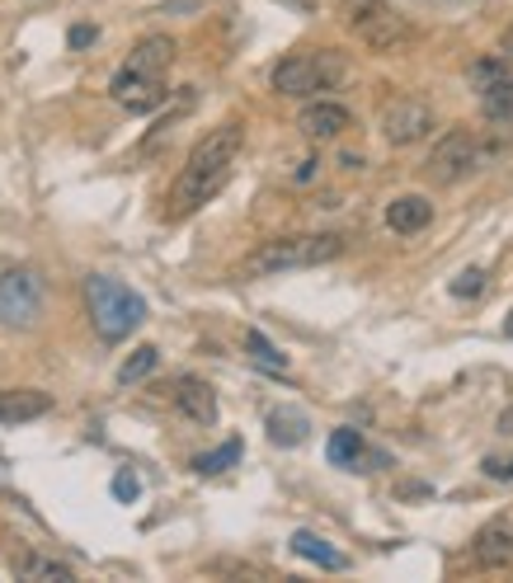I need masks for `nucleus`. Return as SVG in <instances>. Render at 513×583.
Instances as JSON below:
<instances>
[{
    "mask_svg": "<svg viewBox=\"0 0 513 583\" xmlns=\"http://www.w3.org/2000/svg\"><path fill=\"white\" fill-rule=\"evenodd\" d=\"M471 90L481 95V114L494 128H513V71L504 57H481L471 66Z\"/></svg>",
    "mask_w": 513,
    "mask_h": 583,
    "instance_id": "6e6552de",
    "label": "nucleus"
},
{
    "mask_svg": "<svg viewBox=\"0 0 513 583\" xmlns=\"http://www.w3.org/2000/svg\"><path fill=\"white\" fill-rule=\"evenodd\" d=\"M485 475L490 481H513V456H485Z\"/></svg>",
    "mask_w": 513,
    "mask_h": 583,
    "instance_id": "393cba45",
    "label": "nucleus"
},
{
    "mask_svg": "<svg viewBox=\"0 0 513 583\" xmlns=\"http://www.w3.org/2000/svg\"><path fill=\"white\" fill-rule=\"evenodd\" d=\"M43 315V278L33 269H6L0 273V325L6 330H33Z\"/></svg>",
    "mask_w": 513,
    "mask_h": 583,
    "instance_id": "0eeeda50",
    "label": "nucleus"
},
{
    "mask_svg": "<svg viewBox=\"0 0 513 583\" xmlns=\"http://www.w3.org/2000/svg\"><path fill=\"white\" fill-rule=\"evenodd\" d=\"M85 306H90V321L99 330V339H128V334L147 321V302L128 288V282H118L109 273H90L85 278Z\"/></svg>",
    "mask_w": 513,
    "mask_h": 583,
    "instance_id": "20e7f679",
    "label": "nucleus"
},
{
    "mask_svg": "<svg viewBox=\"0 0 513 583\" xmlns=\"http://www.w3.org/2000/svg\"><path fill=\"white\" fill-rule=\"evenodd\" d=\"M509 52H513V39H509Z\"/></svg>",
    "mask_w": 513,
    "mask_h": 583,
    "instance_id": "cd10ccee",
    "label": "nucleus"
},
{
    "mask_svg": "<svg viewBox=\"0 0 513 583\" xmlns=\"http://www.w3.org/2000/svg\"><path fill=\"white\" fill-rule=\"evenodd\" d=\"M156 363H161V348H156V344L132 348V353H128V363L118 367V386H137L141 377H151V373H156Z\"/></svg>",
    "mask_w": 513,
    "mask_h": 583,
    "instance_id": "aec40b11",
    "label": "nucleus"
},
{
    "mask_svg": "<svg viewBox=\"0 0 513 583\" xmlns=\"http://www.w3.org/2000/svg\"><path fill=\"white\" fill-rule=\"evenodd\" d=\"M114 494H118V499H122V504H132V499H137V494H141V481H137V475H132V471H118V475H114Z\"/></svg>",
    "mask_w": 513,
    "mask_h": 583,
    "instance_id": "b1692460",
    "label": "nucleus"
},
{
    "mask_svg": "<svg viewBox=\"0 0 513 583\" xmlns=\"http://www.w3.org/2000/svg\"><path fill=\"white\" fill-rule=\"evenodd\" d=\"M382 132L392 147H415V141H424L434 132V109L424 99H396L386 104L382 114Z\"/></svg>",
    "mask_w": 513,
    "mask_h": 583,
    "instance_id": "9d476101",
    "label": "nucleus"
},
{
    "mask_svg": "<svg viewBox=\"0 0 513 583\" xmlns=\"http://www.w3.org/2000/svg\"><path fill=\"white\" fill-rule=\"evenodd\" d=\"M353 33L373 47V52H396L410 43V24L400 20V14H392L382 6V0H353V14H349Z\"/></svg>",
    "mask_w": 513,
    "mask_h": 583,
    "instance_id": "1a4fd4ad",
    "label": "nucleus"
},
{
    "mask_svg": "<svg viewBox=\"0 0 513 583\" xmlns=\"http://www.w3.org/2000/svg\"><path fill=\"white\" fill-rule=\"evenodd\" d=\"M471 560L475 570H504V564H513V522L490 518L471 541Z\"/></svg>",
    "mask_w": 513,
    "mask_h": 583,
    "instance_id": "9b49d317",
    "label": "nucleus"
},
{
    "mask_svg": "<svg viewBox=\"0 0 513 583\" xmlns=\"http://www.w3.org/2000/svg\"><path fill=\"white\" fill-rule=\"evenodd\" d=\"M14 574H20V579H52V583L76 579V574H71V564L47 560V555H20V560H14Z\"/></svg>",
    "mask_w": 513,
    "mask_h": 583,
    "instance_id": "6ab92c4d",
    "label": "nucleus"
},
{
    "mask_svg": "<svg viewBox=\"0 0 513 583\" xmlns=\"http://www.w3.org/2000/svg\"><path fill=\"white\" fill-rule=\"evenodd\" d=\"M297 128H302L307 141H334V137H344L353 128V114L344 109V104H334V99H316V104L302 109Z\"/></svg>",
    "mask_w": 513,
    "mask_h": 583,
    "instance_id": "f8f14e48",
    "label": "nucleus"
},
{
    "mask_svg": "<svg viewBox=\"0 0 513 583\" xmlns=\"http://www.w3.org/2000/svg\"><path fill=\"white\" fill-rule=\"evenodd\" d=\"M174 410L207 429V423H217V391L199 377H180L174 381Z\"/></svg>",
    "mask_w": 513,
    "mask_h": 583,
    "instance_id": "4468645a",
    "label": "nucleus"
},
{
    "mask_svg": "<svg viewBox=\"0 0 513 583\" xmlns=\"http://www.w3.org/2000/svg\"><path fill=\"white\" fill-rule=\"evenodd\" d=\"M325 456H330V466H344V471H373L386 462L382 452H367L359 429H334L325 443Z\"/></svg>",
    "mask_w": 513,
    "mask_h": 583,
    "instance_id": "ddd939ff",
    "label": "nucleus"
},
{
    "mask_svg": "<svg viewBox=\"0 0 513 583\" xmlns=\"http://www.w3.org/2000/svg\"><path fill=\"white\" fill-rule=\"evenodd\" d=\"M174 66V39L165 33H151V39H141L128 62L118 66V76L109 85V95L122 104L128 114H151L165 104V71Z\"/></svg>",
    "mask_w": 513,
    "mask_h": 583,
    "instance_id": "f03ea898",
    "label": "nucleus"
},
{
    "mask_svg": "<svg viewBox=\"0 0 513 583\" xmlns=\"http://www.w3.org/2000/svg\"><path fill=\"white\" fill-rule=\"evenodd\" d=\"M85 43H95V29H71V47H85Z\"/></svg>",
    "mask_w": 513,
    "mask_h": 583,
    "instance_id": "a878e982",
    "label": "nucleus"
},
{
    "mask_svg": "<svg viewBox=\"0 0 513 583\" xmlns=\"http://www.w3.org/2000/svg\"><path fill=\"white\" fill-rule=\"evenodd\" d=\"M269 438L278 447L307 443V414L302 410H269Z\"/></svg>",
    "mask_w": 513,
    "mask_h": 583,
    "instance_id": "f3484780",
    "label": "nucleus"
},
{
    "mask_svg": "<svg viewBox=\"0 0 513 583\" xmlns=\"http://www.w3.org/2000/svg\"><path fill=\"white\" fill-rule=\"evenodd\" d=\"M457 302H467V296H481L485 292V269H462L452 278V288H448Z\"/></svg>",
    "mask_w": 513,
    "mask_h": 583,
    "instance_id": "5701e85b",
    "label": "nucleus"
},
{
    "mask_svg": "<svg viewBox=\"0 0 513 583\" xmlns=\"http://www.w3.org/2000/svg\"><path fill=\"white\" fill-rule=\"evenodd\" d=\"M241 147H245V128L241 122H222V128H212L199 147L189 151L180 180L170 184V217L174 222L189 217V212H199L207 198H217L222 184L232 180Z\"/></svg>",
    "mask_w": 513,
    "mask_h": 583,
    "instance_id": "f257e3e1",
    "label": "nucleus"
},
{
    "mask_svg": "<svg viewBox=\"0 0 513 583\" xmlns=\"http://www.w3.org/2000/svg\"><path fill=\"white\" fill-rule=\"evenodd\" d=\"M292 551L302 555V560H311V564H321V570H344V564H349L330 541H321L316 532H297V537H292Z\"/></svg>",
    "mask_w": 513,
    "mask_h": 583,
    "instance_id": "a211bd4d",
    "label": "nucleus"
},
{
    "mask_svg": "<svg viewBox=\"0 0 513 583\" xmlns=\"http://www.w3.org/2000/svg\"><path fill=\"white\" fill-rule=\"evenodd\" d=\"M349 250V240L340 231H321V236H278L264 240L259 250L241 263V278H269V273H288V269H316L330 263Z\"/></svg>",
    "mask_w": 513,
    "mask_h": 583,
    "instance_id": "7ed1b4c3",
    "label": "nucleus"
},
{
    "mask_svg": "<svg viewBox=\"0 0 513 583\" xmlns=\"http://www.w3.org/2000/svg\"><path fill=\"white\" fill-rule=\"evenodd\" d=\"M429 222H434V203L419 198V193H405V198L386 207V226H392L396 236H419Z\"/></svg>",
    "mask_w": 513,
    "mask_h": 583,
    "instance_id": "2eb2a0df",
    "label": "nucleus"
},
{
    "mask_svg": "<svg viewBox=\"0 0 513 583\" xmlns=\"http://www.w3.org/2000/svg\"><path fill=\"white\" fill-rule=\"evenodd\" d=\"M504 334H509V339H513V311L504 315Z\"/></svg>",
    "mask_w": 513,
    "mask_h": 583,
    "instance_id": "bb28decb",
    "label": "nucleus"
},
{
    "mask_svg": "<svg viewBox=\"0 0 513 583\" xmlns=\"http://www.w3.org/2000/svg\"><path fill=\"white\" fill-rule=\"evenodd\" d=\"M232 462H241V438H232V443H222L217 452L193 456V471H199V475H217V471H226Z\"/></svg>",
    "mask_w": 513,
    "mask_h": 583,
    "instance_id": "412c9836",
    "label": "nucleus"
},
{
    "mask_svg": "<svg viewBox=\"0 0 513 583\" xmlns=\"http://www.w3.org/2000/svg\"><path fill=\"white\" fill-rule=\"evenodd\" d=\"M485 161V147H481V137L467 132V128H452L438 147L429 151V161L419 165V174L429 180L434 188H452V184H462L467 174H475Z\"/></svg>",
    "mask_w": 513,
    "mask_h": 583,
    "instance_id": "423d86ee",
    "label": "nucleus"
},
{
    "mask_svg": "<svg viewBox=\"0 0 513 583\" xmlns=\"http://www.w3.org/2000/svg\"><path fill=\"white\" fill-rule=\"evenodd\" d=\"M245 348H250V358H255L259 367H269V373H282V367H288V358H282V353H278L269 339H264L259 330L245 334Z\"/></svg>",
    "mask_w": 513,
    "mask_h": 583,
    "instance_id": "4be33fe9",
    "label": "nucleus"
},
{
    "mask_svg": "<svg viewBox=\"0 0 513 583\" xmlns=\"http://www.w3.org/2000/svg\"><path fill=\"white\" fill-rule=\"evenodd\" d=\"M52 410V396L47 391H0V423H29V419H43Z\"/></svg>",
    "mask_w": 513,
    "mask_h": 583,
    "instance_id": "dca6fc26",
    "label": "nucleus"
},
{
    "mask_svg": "<svg viewBox=\"0 0 513 583\" xmlns=\"http://www.w3.org/2000/svg\"><path fill=\"white\" fill-rule=\"evenodd\" d=\"M349 76V62L340 52H292L274 66V90L288 95V99H307L316 90H334Z\"/></svg>",
    "mask_w": 513,
    "mask_h": 583,
    "instance_id": "39448f33",
    "label": "nucleus"
}]
</instances>
